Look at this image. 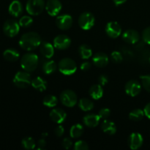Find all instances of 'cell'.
I'll use <instances>...</instances> for the list:
<instances>
[{
  "label": "cell",
  "instance_id": "7",
  "mask_svg": "<svg viewBox=\"0 0 150 150\" xmlns=\"http://www.w3.org/2000/svg\"><path fill=\"white\" fill-rule=\"evenodd\" d=\"M95 18L92 13L84 12L79 16L78 23L79 26L83 30H89L95 25Z\"/></svg>",
  "mask_w": 150,
  "mask_h": 150
},
{
  "label": "cell",
  "instance_id": "12",
  "mask_svg": "<svg viewBox=\"0 0 150 150\" xmlns=\"http://www.w3.org/2000/svg\"><path fill=\"white\" fill-rule=\"evenodd\" d=\"M62 8L59 0H47L45 4V10L49 16H57Z\"/></svg>",
  "mask_w": 150,
  "mask_h": 150
},
{
  "label": "cell",
  "instance_id": "34",
  "mask_svg": "<svg viewBox=\"0 0 150 150\" xmlns=\"http://www.w3.org/2000/svg\"><path fill=\"white\" fill-rule=\"evenodd\" d=\"M74 149L75 150H87L89 149V146H88L87 143L85 142L84 141L79 140L77 141L76 143L74 144Z\"/></svg>",
  "mask_w": 150,
  "mask_h": 150
},
{
  "label": "cell",
  "instance_id": "44",
  "mask_svg": "<svg viewBox=\"0 0 150 150\" xmlns=\"http://www.w3.org/2000/svg\"><path fill=\"white\" fill-rule=\"evenodd\" d=\"M112 1L115 5L119 6L122 5V4H123L124 3H125L126 1H127V0H112Z\"/></svg>",
  "mask_w": 150,
  "mask_h": 150
},
{
  "label": "cell",
  "instance_id": "32",
  "mask_svg": "<svg viewBox=\"0 0 150 150\" xmlns=\"http://www.w3.org/2000/svg\"><path fill=\"white\" fill-rule=\"evenodd\" d=\"M18 23L20 26H21V27H29L33 23V19H32V17L29 16H22L20 18V20H19Z\"/></svg>",
  "mask_w": 150,
  "mask_h": 150
},
{
  "label": "cell",
  "instance_id": "6",
  "mask_svg": "<svg viewBox=\"0 0 150 150\" xmlns=\"http://www.w3.org/2000/svg\"><path fill=\"white\" fill-rule=\"evenodd\" d=\"M59 99L62 103L66 107L72 108L77 103L78 98L76 94L70 89H65L62 91L59 95Z\"/></svg>",
  "mask_w": 150,
  "mask_h": 150
},
{
  "label": "cell",
  "instance_id": "2",
  "mask_svg": "<svg viewBox=\"0 0 150 150\" xmlns=\"http://www.w3.org/2000/svg\"><path fill=\"white\" fill-rule=\"evenodd\" d=\"M39 64V58L38 55L34 53L25 54L21 59V66L22 69L26 72L35 71Z\"/></svg>",
  "mask_w": 150,
  "mask_h": 150
},
{
  "label": "cell",
  "instance_id": "16",
  "mask_svg": "<svg viewBox=\"0 0 150 150\" xmlns=\"http://www.w3.org/2000/svg\"><path fill=\"white\" fill-rule=\"evenodd\" d=\"M50 118L54 122L57 124H61L65 121L67 118V114L64 110L61 108H54L50 112Z\"/></svg>",
  "mask_w": 150,
  "mask_h": 150
},
{
  "label": "cell",
  "instance_id": "35",
  "mask_svg": "<svg viewBox=\"0 0 150 150\" xmlns=\"http://www.w3.org/2000/svg\"><path fill=\"white\" fill-rule=\"evenodd\" d=\"M111 58L114 62L115 63H121L123 60L122 55L119 51H113L111 54Z\"/></svg>",
  "mask_w": 150,
  "mask_h": 150
},
{
  "label": "cell",
  "instance_id": "36",
  "mask_svg": "<svg viewBox=\"0 0 150 150\" xmlns=\"http://www.w3.org/2000/svg\"><path fill=\"white\" fill-rule=\"evenodd\" d=\"M98 115L100 117V119L103 120H106L111 115V111H110L109 108H103L102 109L100 110L99 113H98Z\"/></svg>",
  "mask_w": 150,
  "mask_h": 150
},
{
  "label": "cell",
  "instance_id": "23",
  "mask_svg": "<svg viewBox=\"0 0 150 150\" xmlns=\"http://www.w3.org/2000/svg\"><path fill=\"white\" fill-rule=\"evenodd\" d=\"M57 64L54 60H45L42 64V70L45 74L51 75L57 70Z\"/></svg>",
  "mask_w": 150,
  "mask_h": 150
},
{
  "label": "cell",
  "instance_id": "9",
  "mask_svg": "<svg viewBox=\"0 0 150 150\" xmlns=\"http://www.w3.org/2000/svg\"><path fill=\"white\" fill-rule=\"evenodd\" d=\"M73 23V19L70 15L63 14L57 16L56 18V24L61 30H67L71 28Z\"/></svg>",
  "mask_w": 150,
  "mask_h": 150
},
{
  "label": "cell",
  "instance_id": "30",
  "mask_svg": "<svg viewBox=\"0 0 150 150\" xmlns=\"http://www.w3.org/2000/svg\"><path fill=\"white\" fill-rule=\"evenodd\" d=\"M42 103L45 106L48 107V108H54L58 103V99L54 95H48L43 98Z\"/></svg>",
  "mask_w": 150,
  "mask_h": 150
},
{
  "label": "cell",
  "instance_id": "37",
  "mask_svg": "<svg viewBox=\"0 0 150 150\" xmlns=\"http://www.w3.org/2000/svg\"><path fill=\"white\" fill-rule=\"evenodd\" d=\"M142 39L146 44L150 45V26L146 27L142 32Z\"/></svg>",
  "mask_w": 150,
  "mask_h": 150
},
{
  "label": "cell",
  "instance_id": "4",
  "mask_svg": "<svg viewBox=\"0 0 150 150\" xmlns=\"http://www.w3.org/2000/svg\"><path fill=\"white\" fill-rule=\"evenodd\" d=\"M32 77L29 72L18 71L16 73L13 78V83L15 86L20 89L27 88L30 84H32Z\"/></svg>",
  "mask_w": 150,
  "mask_h": 150
},
{
  "label": "cell",
  "instance_id": "15",
  "mask_svg": "<svg viewBox=\"0 0 150 150\" xmlns=\"http://www.w3.org/2000/svg\"><path fill=\"white\" fill-rule=\"evenodd\" d=\"M122 40L127 43L136 44L140 40V35L136 30L128 29L122 34Z\"/></svg>",
  "mask_w": 150,
  "mask_h": 150
},
{
  "label": "cell",
  "instance_id": "5",
  "mask_svg": "<svg viewBox=\"0 0 150 150\" xmlns=\"http://www.w3.org/2000/svg\"><path fill=\"white\" fill-rule=\"evenodd\" d=\"M45 8L44 0H28L26 4V12L30 16H38Z\"/></svg>",
  "mask_w": 150,
  "mask_h": 150
},
{
  "label": "cell",
  "instance_id": "10",
  "mask_svg": "<svg viewBox=\"0 0 150 150\" xmlns=\"http://www.w3.org/2000/svg\"><path fill=\"white\" fill-rule=\"evenodd\" d=\"M125 90L127 95L130 97H136L142 91V84L136 80H130L125 86Z\"/></svg>",
  "mask_w": 150,
  "mask_h": 150
},
{
  "label": "cell",
  "instance_id": "27",
  "mask_svg": "<svg viewBox=\"0 0 150 150\" xmlns=\"http://www.w3.org/2000/svg\"><path fill=\"white\" fill-rule=\"evenodd\" d=\"M79 54L83 59H88L92 56V50L89 45L86 44L80 45L79 48Z\"/></svg>",
  "mask_w": 150,
  "mask_h": 150
},
{
  "label": "cell",
  "instance_id": "28",
  "mask_svg": "<svg viewBox=\"0 0 150 150\" xmlns=\"http://www.w3.org/2000/svg\"><path fill=\"white\" fill-rule=\"evenodd\" d=\"M79 107L83 111H89L94 108V103L91 100L83 98L79 100Z\"/></svg>",
  "mask_w": 150,
  "mask_h": 150
},
{
  "label": "cell",
  "instance_id": "21",
  "mask_svg": "<svg viewBox=\"0 0 150 150\" xmlns=\"http://www.w3.org/2000/svg\"><path fill=\"white\" fill-rule=\"evenodd\" d=\"M101 129L103 133H105V134L110 135V136L114 135L117 132V127H116L115 124L107 119L104 120L101 124Z\"/></svg>",
  "mask_w": 150,
  "mask_h": 150
},
{
  "label": "cell",
  "instance_id": "24",
  "mask_svg": "<svg viewBox=\"0 0 150 150\" xmlns=\"http://www.w3.org/2000/svg\"><path fill=\"white\" fill-rule=\"evenodd\" d=\"M3 57H4V59L7 60V61L13 62H16L18 59L19 57H20V54L15 48H8L4 51Z\"/></svg>",
  "mask_w": 150,
  "mask_h": 150
},
{
  "label": "cell",
  "instance_id": "40",
  "mask_svg": "<svg viewBox=\"0 0 150 150\" xmlns=\"http://www.w3.org/2000/svg\"><path fill=\"white\" fill-rule=\"evenodd\" d=\"M64 129L62 125H59L54 129V133L57 137H62L64 135Z\"/></svg>",
  "mask_w": 150,
  "mask_h": 150
},
{
  "label": "cell",
  "instance_id": "43",
  "mask_svg": "<svg viewBox=\"0 0 150 150\" xmlns=\"http://www.w3.org/2000/svg\"><path fill=\"white\" fill-rule=\"evenodd\" d=\"M144 111L145 116L150 120V103L145 105L144 108Z\"/></svg>",
  "mask_w": 150,
  "mask_h": 150
},
{
  "label": "cell",
  "instance_id": "29",
  "mask_svg": "<svg viewBox=\"0 0 150 150\" xmlns=\"http://www.w3.org/2000/svg\"><path fill=\"white\" fill-rule=\"evenodd\" d=\"M144 116L145 114L144 110L140 109V108H136V109L133 110L129 114V119L132 121L139 122L144 118Z\"/></svg>",
  "mask_w": 150,
  "mask_h": 150
},
{
  "label": "cell",
  "instance_id": "38",
  "mask_svg": "<svg viewBox=\"0 0 150 150\" xmlns=\"http://www.w3.org/2000/svg\"><path fill=\"white\" fill-rule=\"evenodd\" d=\"M62 146L66 149H69L73 146V142H72L71 139L70 138H64L62 142Z\"/></svg>",
  "mask_w": 150,
  "mask_h": 150
},
{
  "label": "cell",
  "instance_id": "13",
  "mask_svg": "<svg viewBox=\"0 0 150 150\" xmlns=\"http://www.w3.org/2000/svg\"><path fill=\"white\" fill-rule=\"evenodd\" d=\"M107 35L111 38H117L122 34L121 26L116 21H110L106 24L105 28Z\"/></svg>",
  "mask_w": 150,
  "mask_h": 150
},
{
  "label": "cell",
  "instance_id": "31",
  "mask_svg": "<svg viewBox=\"0 0 150 150\" xmlns=\"http://www.w3.org/2000/svg\"><path fill=\"white\" fill-rule=\"evenodd\" d=\"M22 146L25 149L31 150L34 149L36 146V143H35V141L34 140L33 138L32 137H26L24 139H23L21 142Z\"/></svg>",
  "mask_w": 150,
  "mask_h": 150
},
{
  "label": "cell",
  "instance_id": "46",
  "mask_svg": "<svg viewBox=\"0 0 150 150\" xmlns=\"http://www.w3.org/2000/svg\"><path fill=\"white\" fill-rule=\"evenodd\" d=\"M149 63H150V58H149Z\"/></svg>",
  "mask_w": 150,
  "mask_h": 150
},
{
  "label": "cell",
  "instance_id": "22",
  "mask_svg": "<svg viewBox=\"0 0 150 150\" xmlns=\"http://www.w3.org/2000/svg\"><path fill=\"white\" fill-rule=\"evenodd\" d=\"M89 94L91 98L94 100H99L103 95V89L100 84H95L91 86L89 89Z\"/></svg>",
  "mask_w": 150,
  "mask_h": 150
},
{
  "label": "cell",
  "instance_id": "8",
  "mask_svg": "<svg viewBox=\"0 0 150 150\" xmlns=\"http://www.w3.org/2000/svg\"><path fill=\"white\" fill-rule=\"evenodd\" d=\"M20 31V25L16 20L9 19L6 21L3 26V32L9 38L16 37Z\"/></svg>",
  "mask_w": 150,
  "mask_h": 150
},
{
  "label": "cell",
  "instance_id": "20",
  "mask_svg": "<svg viewBox=\"0 0 150 150\" xmlns=\"http://www.w3.org/2000/svg\"><path fill=\"white\" fill-rule=\"evenodd\" d=\"M23 5H22L21 3L18 0H14L10 3L8 11L11 16L17 18L19 17L23 13Z\"/></svg>",
  "mask_w": 150,
  "mask_h": 150
},
{
  "label": "cell",
  "instance_id": "41",
  "mask_svg": "<svg viewBox=\"0 0 150 150\" xmlns=\"http://www.w3.org/2000/svg\"><path fill=\"white\" fill-rule=\"evenodd\" d=\"M91 67H92V64L89 62H83L80 66L81 70H83V71H87V70H90Z\"/></svg>",
  "mask_w": 150,
  "mask_h": 150
},
{
  "label": "cell",
  "instance_id": "1",
  "mask_svg": "<svg viewBox=\"0 0 150 150\" xmlns=\"http://www.w3.org/2000/svg\"><path fill=\"white\" fill-rule=\"evenodd\" d=\"M41 38L37 32H30L23 34L19 40V45L22 49L32 51L41 44Z\"/></svg>",
  "mask_w": 150,
  "mask_h": 150
},
{
  "label": "cell",
  "instance_id": "26",
  "mask_svg": "<svg viewBox=\"0 0 150 150\" xmlns=\"http://www.w3.org/2000/svg\"><path fill=\"white\" fill-rule=\"evenodd\" d=\"M83 131H84V129L82 125L77 123V124H75L70 127V137L73 138V139H78V138H80L81 136L83 135Z\"/></svg>",
  "mask_w": 150,
  "mask_h": 150
},
{
  "label": "cell",
  "instance_id": "17",
  "mask_svg": "<svg viewBox=\"0 0 150 150\" xmlns=\"http://www.w3.org/2000/svg\"><path fill=\"white\" fill-rule=\"evenodd\" d=\"M40 53L45 59H51L54 54V46L48 42H42L40 45Z\"/></svg>",
  "mask_w": 150,
  "mask_h": 150
},
{
  "label": "cell",
  "instance_id": "25",
  "mask_svg": "<svg viewBox=\"0 0 150 150\" xmlns=\"http://www.w3.org/2000/svg\"><path fill=\"white\" fill-rule=\"evenodd\" d=\"M32 86L39 92H43L47 88V82L42 77H35L32 80Z\"/></svg>",
  "mask_w": 150,
  "mask_h": 150
},
{
  "label": "cell",
  "instance_id": "11",
  "mask_svg": "<svg viewBox=\"0 0 150 150\" xmlns=\"http://www.w3.org/2000/svg\"><path fill=\"white\" fill-rule=\"evenodd\" d=\"M71 45V40L66 35H59L54 39V48L58 50L67 49Z\"/></svg>",
  "mask_w": 150,
  "mask_h": 150
},
{
  "label": "cell",
  "instance_id": "42",
  "mask_svg": "<svg viewBox=\"0 0 150 150\" xmlns=\"http://www.w3.org/2000/svg\"><path fill=\"white\" fill-rule=\"evenodd\" d=\"M46 146V141H45V138H42V139H39L38 142V149H43Z\"/></svg>",
  "mask_w": 150,
  "mask_h": 150
},
{
  "label": "cell",
  "instance_id": "39",
  "mask_svg": "<svg viewBox=\"0 0 150 150\" xmlns=\"http://www.w3.org/2000/svg\"><path fill=\"white\" fill-rule=\"evenodd\" d=\"M98 81H99V84H100L101 86H105L108 83V78L106 75L102 74L99 76L98 78Z\"/></svg>",
  "mask_w": 150,
  "mask_h": 150
},
{
  "label": "cell",
  "instance_id": "3",
  "mask_svg": "<svg viewBox=\"0 0 150 150\" xmlns=\"http://www.w3.org/2000/svg\"><path fill=\"white\" fill-rule=\"evenodd\" d=\"M58 69L60 73L65 76H71L77 70L76 62L70 58H63L58 64Z\"/></svg>",
  "mask_w": 150,
  "mask_h": 150
},
{
  "label": "cell",
  "instance_id": "18",
  "mask_svg": "<svg viewBox=\"0 0 150 150\" xmlns=\"http://www.w3.org/2000/svg\"><path fill=\"white\" fill-rule=\"evenodd\" d=\"M108 62H109V58L108 55L103 52L96 53L92 58V62L98 67H105L108 64Z\"/></svg>",
  "mask_w": 150,
  "mask_h": 150
},
{
  "label": "cell",
  "instance_id": "45",
  "mask_svg": "<svg viewBox=\"0 0 150 150\" xmlns=\"http://www.w3.org/2000/svg\"><path fill=\"white\" fill-rule=\"evenodd\" d=\"M47 136H48V133H42V138H45V139H46Z\"/></svg>",
  "mask_w": 150,
  "mask_h": 150
},
{
  "label": "cell",
  "instance_id": "14",
  "mask_svg": "<svg viewBox=\"0 0 150 150\" xmlns=\"http://www.w3.org/2000/svg\"><path fill=\"white\" fill-rule=\"evenodd\" d=\"M128 145L133 150H136L142 147L144 143L143 136L139 133H133L128 137Z\"/></svg>",
  "mask_w": 150,
  "mask_h": 150
},
{
  "label": "cell",
  "instance_id": "19",
  "mask_svg": "<svg viewBox=\"0 0 150 150\" xmlns=\"http://www.w3.org/2000/svg\"><path fill=\"white\" fill-rule=\"evenodd\" d=\"M100 120V117L98 114H89L83 117V122L86 127H95L99 125Z\"/></svg>",
  "mask_w": 150,
  "mask_h": 150
},
{
  "label": "cell",
  "instance_id": "33",
  "mask_svg": "<svg viewBox=\"0 0 150 150\" xmlns=\"http://www.w3.org/2000/svg\"><path fill=\"white\" fill-rule=\"evenodd\" d=\"M142 86L144 89L147 92H150V75H145V76H140Z\"/></svg>",
  "mask_w": 150,
  "mask_h": 150
}]
</instances>
